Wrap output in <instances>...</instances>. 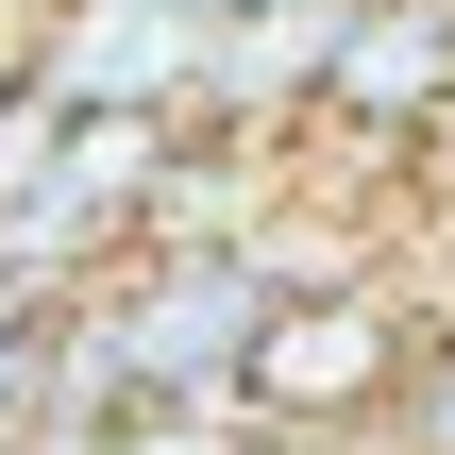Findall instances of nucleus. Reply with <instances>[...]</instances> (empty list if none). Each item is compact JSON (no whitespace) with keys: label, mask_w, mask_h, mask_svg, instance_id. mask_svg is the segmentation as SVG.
Listing matches in <instances>:
<instances>
[{"label":"nucleus","mask_w":455,"mask_h":455,"mask_svg":"<svg viewBox=\"0 0 455 455\" xmlns=\"http://www.w3.org/2000/svg\"><path fill=\"white\" fill-rule=\"evenodd\" d=\"M405 371H422V321L388 304V270L287 287L270 338H253V371H236V422L253 439H304V455H371L388 405H405Z\"/></svg>","instance_id":"nucleus-1"},{"label":"nucleus","mask_w":455,"mask_h":455,"mask_svg":"<svg viewBox=\"0 0 455 455\" xmlns=\"http://www.w3.org/2000/svg\"><path fill=\"white\" fill-rule=\"evenodd\" d=\"M371 455H455V321H422V371H405V405H388Z\"/></svg>","instance_id":"nucleus-3"},{"label":"nucleus","mask_w":455,"mask_h":455,"mask_svg":"<svg viewBox=\"0 0 455 455\" xmlns=\"http://www.w3.org/2000/svg\"><path fill=\"white\" fill-rule=\"evenodd\" d=\"M203 51H220V0H34L17 84L68 118H203Z\"/></svg>","instance_id":"nucleus-2"},{"label":"nucleus","mask_w":455,"mask_h":455,"mask_svg":"<svg viewBox=\"0 0 455 455\" xmlns=\"http://www.w3.org/2000/svg\"><path fill=\"white\" fill-rule=\"evenodd\" d=\"M51 321H68V304H51V287L0 253V371H17V355H51Z\"/></svg>","instance_id":"nucleus-4"}]
</instances>
